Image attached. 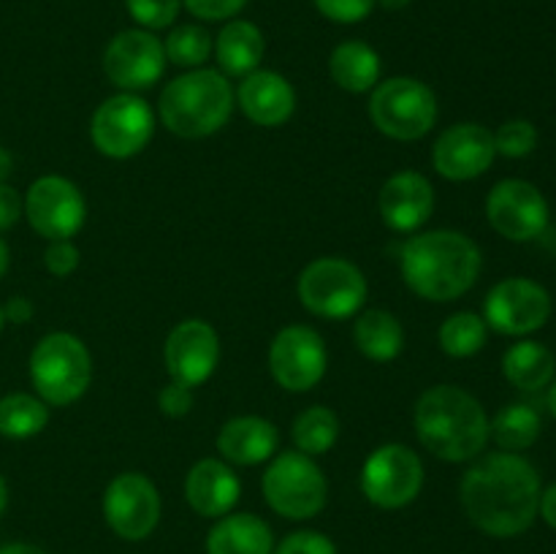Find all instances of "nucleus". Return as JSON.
<instances>
[{
	"mask_svg": "<svg viewBox=\"0 0 556 554\" xmlns=\"http://www.w3.org/2000/svg\"><path fill=\"white\" fill-rule=\"evenodd\" d=\"M462 505L472 525L494 538H514L535 521L541 476L519 454L483 456L462 478Z\"/></svg>",
	"mask_w": 556,
	"mask_h": 554,
	"instance_id": "obj_1",
	"label": "nucleus"
},
{
	"mask_svg": "<svg viewBox=\"0 0 556 554\" xmlns=\"http://www.w3.org/2000/svg\"><path fill=\"white\" fill-rule=\"evenodd\" d=\"M481 250L459 231H429L407 239L400 255L402 280L429 302H451L476 286L481 275Z\"/></svg>",
	"mask_w": 556,
	"mask_h": 554,
	"instance_id": "obj_2",
	"label": "nucleus"
},
{
	"mask_svg": "<svg viewBox=\"0 0 556 554\" xmlns=\"http://www.w3.org/2000/svg\"><path fill=\"white\" fill-rule=\"evenodd\" d=\"M416 432L438 459L470 462L486 449L489 416L470 391L443 383L416 402Z\"/></svg>",
	"mask_w": 556,
	"mask_h": 554,
	"instance_id": "obj_3",
	"label": "nucleus"
},
{
	"mask_svg": "<svg viewBox=\"0 0 556 554\" xmlns=\"http://www.w3.org/2000/svg\"><path fill=\"white\" fill-rule=\"evenodd\" d=\"M163 125L182 139L217 134L233 112V90L226 74L193 68L168 81L157 103Z\"/></svg>",
	"mask_w": 556,
	"mask_h": 554,
	"instance_id": "obj_4",
	"label": "nucleus"
},
{
	"mask_svg": "<svg viewBox=\"0 0 556 554\" xmlns=\"http://www.w3.org/2000/svg\"><path fill=\"white\" fill-rule=\"evenodd\" d=\"M92 358L85 342L68 331L41 337L30 353V380L47 405H71L87 391Z\"/></svg>",
	"mask_w": 556,
	"mask_h": 554,
	"instance_id": "obj_5",
	"label": "nucleus"
},
{
	"mask_svg": "<svg viewBox=\"0 0 556 554\" xmlns=\"http://www.w3.org/2000/svg\"><path fill=\"white\" fill-rule=\"evenodd\" d=\"M375 128L396 141L424 139L438 119V98L413 76H391L378 81L369 98Z\"/></svg>",
	"mask_w": 556,
	"mask_h": 554,
	"instance_id": "obj_6",
	"label": "nucleus"
},
{
	"mask_svg": "<svg viewBox=\"0 0 556 554\" xmlns=\"http://www.w3.org/2000/svg\"><path fill=\"white\" fill-rule=\"evenodd\" d=\"M329 483L313 456L282 451L264 473V498L286 519H313L326 505Z\"/></svg>",
	"mask_w": 556,
	"mask_h": 554,
	"instance_id": "obj_7",
	"label": "nucleus"
},
{
	"mask_svg": "<svg viewBox=\"0 0 556 554\" xmlns=\"http://www.w3.org/2000/svg\"><path fill=\"white\" fill-rule=\"evenodd\" d=\"M299 299L318 318H353L367 302V277L345 259H318L299 277Z\"/></svg>",
	"mask_w": 556,
	"mask_h": 554,
	"instance_id": "obj_8",
	"label": "nucleus"
},
{
	"mask_svg": "<svg viewBox=\"0 0 556 554\" xmlns=\"http://www.w3.org/2000/svg\"><path fill=\"white\" fill-rule=\"evenodd\" d=\"M155 134V114L139 96L119 92L96 109L90 123L92 144L109 158H134L150 144Z\"/></svg>",
	"mask_w": 556,
	"mask_h": 554,
	"instance_id": "obj_9",
	"label": "nucleus"
},
{
	"mask_svg": "<svg viewBox=\"0 0 556 554\" xmlns=\"http://www.w3.org/2000/svg\"><path fill=\"white\" fill-rule=\"evenodd\" d=\"M424 487L421 456L402 443H386L369 454L362 470V489L378 508H405Z\"/></svg>",
	"mask_w": 556,
	"mask_h": 554,
	"instance_id": "obj_10",
	"label": "nucleus"
},
{
	"mask_svg": "<svg viewBox=\"0 0 556 554\" xmlns=\"http://www.w3.org/2000/svg\"><path fill=\"white\" fill-rule=\"evenodd\" d=\"M25 215L33 231L54 242V239H71L79 234V228L85 226L87 204L81 190L71 179L47 174L27 188Z\"/></svg>",
	"mask_w": 556,
	"mask_h": 554,
	"instance_id": "obj_11",
	"label": "nucleus"
},
{
	"mask_svg": "<svg viewBox=\"0 0 556 554\" xmlns=\"http://www.w3.org/2000/svg\"><path fill=\"white\" fill-rule=\"evenodd\" d=\"M483 320L494 331L508 337H525L546 326L552 315V297L543 286L527 277H508L489 291Z\"/></svg>",
	"mask_w": 556,
	"mask_h": 554,
	"instance_id": "obj_12",
	"label": "nucleus"
},
{
	"mask_svg": "<svg viewBox=\"0 0 556 554\" xmlns=\"http://www.w3.org/2000/svg\"><path fill=\"white\" fill-rule=\"evenodd\" d=\"M166 71V49L157 36L144 27L123 30L109 41L103 52V74L125 92L147 90Z\"/></svg>",
	"mask_w": 556,
	"mask_h": 554,
	"instance_id": "obj_13",
	"label": "nucleus"
},
{
	"mask_svg": "<svg viewBox=\"0 0 556 554\" xmlns=\"http://www.w3.org/2000/svg\"><path fill=\"white\" fill-rule=\"evenodd\" d=\"M486 217L500 237L532 242L548 226V201L527 179H503L489 193Z\"/></svg>",
	"mask_w": 556,
	"mask_h": 554,
	"instance_id": "obj_14",
	"label": "nucleus"
},
{
	"mask_svg": "<svg viewBox=\"0 0 556 554\" xmlns=\"http://www.w3.org/2000/svg\"><path fill=\"white\" fill-rule=\"evenodd\" d=\"M324 337L309 326H286L269 345V369L286 391H309L326 375Z\"/></svg>",
	"mask_w": 556,
	"mask_h": 554,
	"instance_id": "obj_15",
	"label": "nucleus"
},
{
	"mask_svg": "<svg viewBox=\"0 0 556 554\" xmlns=\"http://www.w3.org/2000/svg\"><path fill=\"white\" fill-rule=\"evenodd\" d=\"M103 516L109 527L125 541H141L161 519V494L141 473H123L103 494Z\"/></svg>",
	"mask_w": 556,
	"mask_h": 554,
	"instance_id": "obj_16",
	"label": "nucleus"
},
{
	"mask_svg": "<svg viewBox=\"0 0 556 554\" xmlns=\"http://www.w3.org/2000/svg\"><path fill=\"white\" fill-rule=\"evenodd\" d=\"M217 358H220V340L206 320L190 318L168 331L163 362L174 383H182L188 389L201 386L215 373Z\"/></svg>",
	"mask_w": 556,
	"mask_h": 554,
	"instance_id": "obj_17",
	"label": "nucleus"
},
{
	"mask_svg": "<svg viewBox=\"0 0 556 554\" xmlns=\"http://www.w3.org/2000/svg\"><path fill=\"white\" fill-rule=\"evenodd\" d=\"M494 134L478 123L451 125L434 141L432 161L440 177L454 179V182H467L489 172L494 163Z\"/></svg>",
	"mask_w": 556,
	"mask_h": 554,
	"instance_id": "obj_18",
	"label": "nucleus"
},
{
	"mask_svg": "<svg viewBox=\"0 0 556 554\" xmlns=\"http://www.w3.org/2000/svg\"><path fill=\"white\" fill-rule=\"evenodd\" d=\"M380 217L394 231H416L434 210V188L424 174L400 172L386 179L380 190Z\"/></svg>",
	"mask_w": 556,
	"mask_h": 554,
	"instance_id": "obj_19",
	"label": "nucleus"
},
{
	"mask_svg": "<svg viewBox=\"0 0 556 554\" xmlns=\"http://www.w3.org/2000/svg\"><path fill=\"white\" fill-rule=\"evenodd\" d=\"M237 101L255 125L277 128L293 117L296 92H293L291 81L277 71H253L239 85Z\"/></svg>",
	"mask_w": 556,
	"mask_h": 554,
	"instance_id": "obj_20",
	"label": "nucleus"
},
{
	"mask_svg": "<svg viewBox=\"0 0 556 554\" xmlns=\"http://www.w3.org/2000/svg\"><path fill=\"white\" fill-rule=\"evenodd\" d=\"M239 478L220 459H201L185 478V498L201 516H226L239 503Z\"/></svg>",
	"mask_w": 556,
	"mask_h": 554,
	"instance_id": "obj_21",
	"label": "nucleus"
},
{
	"mask_svg": "<svg viewBox=\"0 0 556 554\" xmlns=\"http://www.w3.org/2000/svg\"><path fill=\"white\" fill-rule=\"evenodd\" d=\"M277 443H280L277 427L269 418L261 416L231 418V421L223 424L220 435H217V451L223 454V459L244 467L271 459Z\"/></svg>",
	"mask_w": 556,
	"mask_h": 554,
	"instance_id": "obj_22",
	"label": "nucleus"
},
{
	"mask_svg": "<svg viewBox=\"0 0 556 554\" xmlns=\"http://www.w3.org/2000/svg\"><path fill=\"white\" fill-rule=\"evenodd\" d=\"M269 525L253 514L223 516L206 536V554H271Z\"/></svg>",
	"mask_w": 556,
	"mask_h": 554,
	"instance_id": "obj_23",
	"label": "nucleus"
},
{
	"mask_svg": "<svg viewBox=\"0 0 556 554\" xmlns=\"http://www.w3.org/2000/svg\"><path fill=\"white\" fill-rule=\"evenodd\" d=\"M264 33L248 20H231L215 41L217 63H220L223 74L228 76H248L258 71V63L264 60Z\"/></svg>",
	"mask_w": 556,
	"mask_h": 554,
	"instance_id": "obj_24",
	"label": "nucleus"
},
{
	"mask_svg": "<svg viewBox=\"0 0 556 554\" xmlns=\"http://www.w3.org/2000/svg\"><path fill=\"white\" fill-rule=\"evenodd\" d=\"M503 373L510 386L521 391H541L552 386L556 375V358L541 342H516L503 356Z\"/></svg>",
	"mask_w": 556,
	"mask_h": 554,
	"instance_id": "obj_25",
	"label": "nucleus"
},
{
	"mask_svg": "<svg viewBox=\"0 0 556 554\" xmlns=\"http://www.w3.org/2000/svg\"><path fill=\"white\" fill-rule=\"evenodd\" d=\"M353 340H356L358 351L372 362H391L402 353L405 329L386 310H364L353 326Z\"/></svg>",
	"mask_w": 556,
	"mask_h": 554,
	"instance_id": "obj_26",
	"label": "nucleus"
},
{
	"mask_svg": "<svg viewBox=\"0 0 556 554\" xmlns=\"http://www.w3.org/2000/svg\"><path fill=\"white\" fill-rule=\"evenodd\" d=\"M331 79L348 92L375 90L380 81V58L369 43L345 41L334 47L329 60Z\"/></svg>",
	"mask_w": 556,
	"mask_h": 554,
	"instance_id": "obj_27",
	"label": "nucleus"
},
{
	"mask_svg": "<svg viewBox=\"0 0 556 554\" xmlns=\"http://www.w3.org/2000/svg\"><path fill=\"white\" fill-rule=\"evenodd\" d=\"M541 429V413L527 402H514V405H505L494 416V421H489V438H494V443L503 451L516 454V451H527L530 445H535Z\"/></svg>",
	"mask_w": 556,
	"mask_h": 554,
	"instance_id": "obj_28",
	"label": "nucleus"
},
{
	"mask_svg": "<svg viewBox=\"0 0 556 554\" xmlns=\"http://www.w3.org/2000/svg\"><path fill=\"white\" fill-rule=\"evenodd\" d=\"M49 424V407L41 396L9 394L0 400V435L11 440H25L41 432Z\"/></svg>",
	"mask_w": 556,
	"mask_h": 554,
	"instance_id": "obj_29",
	"label": "nucleus"
},
{
	"mask_svg": "<svg viewBox=\"0 0 556 554\" xmlns=\"http://www.w3.org/2000/svg\"><path fill=\"white\" fill-rule=\"evenodd\" d=\"M337 438H340V418L331 407L313 405L302 411L293 421V443L302 454L318 456L334 449Z\"/></svg>",
	"mask_w": 556,
	"mask_h": 554,
	"instance_id": "obj_30",
	"label": "nucleus"
},
{
	"mask_svg": "<svg viewBox=\"0 0 556 554\" xmlns=\"http://www.w3.org/2000/svg\"><path fill=\"white\" fill-rule=\"evenodd\" d=\"M440 348H443L448 356L454 358H467L476 356L483 345H486L489 326L481 315L476 313H454L451 318H445V324L440 326Z\"/></svg>",
	"mask_w": 556,
	"mask_h": 554,
	"instance_id": "obj_31",
	"label": "nucleus"
},
{
	"mask_svg": "<svg viewBox=\"0 0 556 554\" xmlns=\"http://www.w3.org/2000/svg\"><path fill=\"white\" fill-rule=\"evenodd\" d=\"M166 60L179 68H201L212 54V36L201 25H179L163 41Z\"/></svg>",
	"mask_w": 556,
	"mask_h": 554,
	"instance_id": "obj_32",
	"label": "nucleus"
},
{
	"mask_svg": "<svg viewBox=\"0 0 556 554\" xmlns=\"http://www.w3.org/2000/svg\"><path fill=\"white\" fill-rule=\"evenodd\" d=\"M538 147V130L530 119H508L494 134V150L505 158H527Z\"/></svg>",
	"mask_w": 556,
	"mask_h": 554,
	"instance_id": "obj_33",
	"label": "nucleus"
},
{
	"mask_svg": "<svg viewBox=\"0 0 556 554\" xmlns=\"http://www.w3.org/2000/svg\"><path fill=\"white\" fill-rule=\"evenodd\" d=\"M125 5L136 25H141L144 30H163L177 20L182 0H125Z\"/></svg>",
	"mask_w": 556,
	"mask_h": 554,
	"instance_id": "obj_34",
	"label": "nucleus"
},
{
	"mask_svg": "<svg viewBox=\"0 0 556 554\" xmlns=\"http://www.w3.org/2000/svg\"><path fill=\"white\" fill-rule=\"evenodd\" d=\"M313 3L326 20L340 22V25H356L367 20L375 9V0H313Z\"/></svg>",
	"mask_w": 556,
	"mask_h": 554,
	"instance_id": "obj_35",
	"label": "nucleus"
},
{
	"mask_svg": "<svg viewBox=\"0 0 556 554\" xmlns=\"http://www.w3.org/2000/svg\"><path fill=\"white\" fill-rule=\"evenodd\" d=\"M43 264L54 277L74 275L76 266H79V248L71 239H54L43 253Z\"/></svg>",
	"mask_w": 556,
	"mask_h": 554,
	"instance_id": "obj_36",
	"label": "nucleus"
},
{
	"mask_svg": "<svg viewBox=\"0 0 556 554\" xmlns=\"http://www.w3.org/2000/svg\"><path fill=\"white\" fill-rule=\"evenodd\" d=\"M277 554H337V546L326 536L313 530L291 532L286 541L277 546Z\"/></svg>",
	"mask_w": 556,
	"mask_h": 554,
	"instance_id": "obj_37",
	"label": "nucleus"
},
{
	"mask_svg": "<svg viewBox=\"0 0 556 554\" xmlns=\"http://www.w3.org/2000/svg\"><path fill=\"white\" fill-rule=\"evenodd\" d=\"M182 5L204 22H226L233 20L248 0H182Z\"/></svg>",
	"mask_w": 556,
	"mask_h": 554,
	"instance_id": "obj_38",
	"label": "nucleus"
},
{
	"mask_svg": "<svg viewBox=\"0 0 556 554\" xmlns=\"http://www.w3.org/2000/svg\"><path fill=\"white\" fill-rule=\"evenodd\" d=\"M157 405H161V413L168 418H182L188 416L190 407H193V389L182 383H168L163 386L161 394H157Z\"/></svg>",
	"mask_w": 556,
	"mask_h": 554,
	"instance_id": "obj_39",
	"label": "nucleus"
},
{
	"mask_svg": "<svg viewBox=\"0 0 556 554\" xmlns=\"http://www.w3.org/2000/svg\"><path fill=\"white\" fill-rule=\"evenodd\" d=\"M25 212V201L16 193L11 185L0 182V231H9L11 226H16V221Z\"/></svg>",
	"mask_w": 556,
	"mask_h": 554,
	"instance_id": "obj_40",
	"label": "nucleus"
},
{
	"mask_svg": "<svg viewBox=\"0 0 556 554\" xmlns=\"http://www.w3.org/2000/svg\"><path fill=\"white\" fill-rule=\"evenodd\" d=\"M33 313H36V307H33L30 299L25 297L9 299V304L3 307L5 320H11V324H27V320L33 318Z\"/></svg>",
	"mask_w": 556,
	"mask_h": 554,
	"instance_id": "obj_41",
	"label": "nucleus"
},
{
	"mask_svg": "<svg viewBox=\"0 0 556 554\" xmlns=\"http://www.w3.org/2000/svg\"><path fill=\"white\" fill-rule=\"evenodd\" d=\"M538 514H541L543 519H546L548 527H554V530H556V483H552V487L543 489V492H541Z\"/></svg>",
	"mask_w": 556,
	"mask_h": 554,
	"instance_id": "obj_42",
	"label": "nucleus"
},
{
	"mask_svg": "<svg viewBox=\"0 0 556 554\" xmlns=\"http://www.w3.org/2000/svg\"><path fill=\"white\" fill-rule=\"evenodd\" d=\"M0 554H47V552L33 546V543H5V546H0Z\"/></svg>",
	"mask_w": 556,
	"mask_h": 554,
	"instance_id": "obj_43",
	"label": "nucleus"
},
{
	"mask_svg": "<svg viewBox=\"0 0 556 554\" xmlns=\"http://www.w3.org/2000/svg\"><path fill=\"white\" fill-rule=\"evenodd\" d=\"M11 168H14V161H11V155H9V150H5V147H0V182L9 177Z\"/></svg>",
	"mask_w": 556,
	"mask_h": 554,
	"instance_id": "obj_44",
	"label": "nucleus"
},
{
	"mask_svg": "<svg viewBox=\"0 0 556 554\" xmlns=\"http://www.w3.org/2000/svg\"><path fill=\"white\" fill-rule=\"evenodd\" d=\"M410 3L413 0H375V5H383V9H389V11H400Z\"/></svg>",
	"mask_w": 556,
	"mask_h": 554,
	"instance_id": "obj_45",
	"label": "nucleus"
},
{
	"mask_svg": "<svg viewBox=\"0 0 556 554\" xmlns=\"http://www.w3.org/2000/svg\"><path fill=\"white\" fill-rule=\"evenodd\" d=\"M5 269H9V244L0 237V277L5 275Z\"/></svg>",
	"mask_w": 556,
	"mask_h": 554,
	"instance_id": "obj_46",
	"label": "nucleus"
},
{
	"mask_svg": "<svg viewBox=\"0 0 556 554\" xmlns=\"http://www.w3.org/2000/svg\"><path fill=\"white\" fill-rule=\"evenodd\" d=\"M5 503H9V487H5L3 476H0V516H3V511H5Z\"/></svg>",
	"mask_w": 556,
	"mask_h": 554,
	"instance_id": "obj_47",
	"label": "nucleus"
},
{
	"mask_svg": "<svg viewBox=\"0 0 556 554\" xmlns=\"http://www.w3.org/2000/svg\"><path fill=\"white\" fill-rule=\"evenodd\" d=\"M548 411L556 418V380H552V386H548Z\"/></svg>",
	"mask_w": 556,
	"mask_h": 554,
	"instance_id": "obj_48",
	"label": "nucleus"
},
{
	"mask_svg": "<svg viewBox=\"0 0 556 554\" xmlns=\"http://www.w3.org/2000/svg\"><path fill=\"white\" fill-rule=\"evenodd\" d=\"M3 324H5V315H3V307H0V331H3Z\"/></svg>",
	"mask_w": 556,
	"mask_h": 554,
	"instance_id": "obj_49",
	"label": "nucleus"
}]
</instances>
